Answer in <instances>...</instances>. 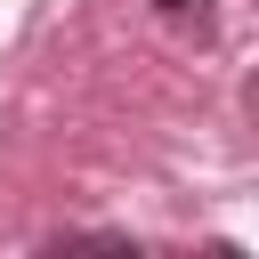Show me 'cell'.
Returning a JSON list of instances; mask_svg holds the SVG:
<instances>
[{
  "mask_svg": "<svg viewBox=\"0 0 259 259\" xmlns=\"http://www.w3.org/2000/svg\"><path fill=\"white\" fill-rule=\"evenodd\" d=\"M154 8H162V16H186V8H194V0H154Z\"/></svg>",
  "mask_w": 259,
  "mask_h": 259,
  "instance_id": "cell-1",
  "label": "cell"
}]
</instances>
